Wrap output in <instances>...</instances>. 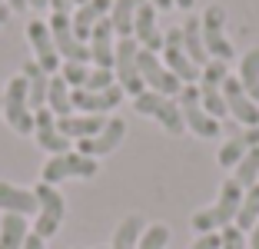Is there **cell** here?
Instances as JSON below:
<instances>
[{"label":"cell","mask_w":259,"mask_h":249,"mask_svg":"<svg viewBox=\"0 0 259 249\" xmlns=\"http://www.w3.org/2000/svg\"><path fill=\"white\" fill-rule=\"evenodd\" d=\"M143 229H146L143 216H140V213H130L120 226L113 229V242H110V249H140V236H143Z\"/></svg>","instance_id":"484cf974"},{"label":"cell","mask_w":259,"mask_h":249,"mask_svg":"<svg viewBox=\"0 0 259 249\" xmlns=\"http://www.w3.org/2000/svg\"><path fill=\"white\" fill-rule=\"evenodd\" d=\"M133 110L140 116H153V120L160 123L166 133L180 136L186 130L183 123V113H180V103L176 97H163V93H153V90H143L140 97H133Z\"/></svg>","instance_id":"3957f363"},{"label":"cell","mask_w":259,"mask_h":249,"mask_svg":"<svg viewBox=\"0 0 259 249\" xmlns=\"http://www.w3.org/2000/svg\"><path fill=\"white\" fill-rule=\"evenodd\" d=\"M60 76L67 80L70 90H83L87 76H90V63H70V60H63L60 63Z\"/></svg>","instance_id":"1f68e13d"},{"label":"cell","mask_w":259,"mask_h":249,"mask_svg":"<svg viewBox=\"0 0 259 249\" xmlns=\"http://www.w3.org/2000/svg\"><path fill=\"white\" fill-rule=\"evenodd\" d=\"M193 4L196 0H173V7H183V10H193Z\"/></svg>","instance_id":"b9f144b4"},{"label":"cell","mask_w":259,"mask_h":249,"mask_svg":"<svg viewBox=\"0 0 259 249\" xmlns=\"http://www.w3.org/2000/svg\"><path fill=\"white\" fill-rule=\"evenodd\" d=\"M220 249H249V239H246V233L243 229H236V226H226V229H220Z\"/></svg>","instance_id":"e575fe53"},{"label":"cell","mask_w":259,"mask_h":249,"mask_svg":"<svg viewBox=\"0 0 259 249\" xmlns=\"http://www.w3.org/2000/svg\"><path fill=\"white\" fill-rule=\"evenodd\" d=\"M140 44L133 37H120L116 40V60H113V76H116V87L130 97H140L146 90L143 87V76H140Z\"/></svg>","instance_id":"52a82bcc"},{"label":"cell","mask_w":259,"mask_h":249,"mask_svg":"<svg viewBox=\"0 0 259 249\" xmlns=\"http://www.w3.org/2000/svg\"><path fill=\"white\" fill-rule=\"evenodd\" d=\"M33 193H37V203H40L37 216H33V233H37L40 239H54L57 229H60V223H63L67 203H63L60 189L50 186V183H40Z\"/></svg>","instance_id":"8992f818"},{"label":"cell","mask_w":259,"mask_h":249,"mask_svg":"<svg viewBox=\"0 0 259 249\" xmlns=\"http://www.w3.org/2000/svg\"><path fill=\"white\" fill-rule=\"evenodd\" d=\"M27 40H30V47H33V60H37V67L44 70L47 76H54V73H60V53H57V44H54V37H50V23L47 20H30L27 23Z\"/></svg>","instance_id":"4fadbf2b"},{"label":"cell","mask_w":259,"mask_h":249,"mask_svg":"<svg viewBox=\"0 0 259 249\" xmlns=\"http://www.w3.org/2000/svg\"><path fill=\"white\" fill-rule=\"evenodd\" d=\"M166 242H169L166 223H153V226H146L143 236H140V249H166Z\"/></svg>","instance_id":"d6a6232c"},{"label":"cell","mask_w":259,"mask_h":249,"mask_svg":"<svg viewBox=\"0 0 259 249\" xmlns=\"http://www.w3.org/2000/svg\"><path fill=\"white\" fill-rule=\"evenodd\" d=\"M50 37H54V44H57L60 60H70V63H90V44L76 40L70 14H50Z\"/></svg>","instance_id":"7c38bea8"},{"label":"cell","mask_w":259,"mask_h":249,"mask_svg":"<svg viewBox=\"0 0 259 249\" xmlns=\"http://www.w3.org/2000/svg\"><path fill=\"white\" fill-rule=\"evenodd\" d=\"M229 76V67L223 60H209L203 70H199V100H203L206 113L213 116V120H223L226 113V100H223V83Z\"/></svg>","instance_id":"9c48e42d"},{"label":"cell","mask_w":259,"mask_h":249,"mask_svg":"<svg viewBox=\"0 0 259 249\" xmlns=\"http://www.w3.org/2000/svg\"><path fill=\"white\" fill-rule=\"evenodd\" d=\"M0 4H4V0H0Z\"/></svg>","instance_id":"c3c4849f"},{"label":"cell","mask_w":259,"mask_h":249,"mask_svg":"<svg viewBox=\"0 0 259 249\" xmlns=\"http://www.w3.org/2000/svg\"><path fill=\"white\" fill-rule=\"evenodd\" d=\"M33 136H37L40 150H47L50 156H60V153H70V143L73 140H67V136L57 130V116L50 113V110H37L33 113Z\"/></svg>","instance_id":"ac0fdd59"},{"label":"cell","mask_w":259,"mask_h":249,"mask_svg":"<svg viewBox=\"0 0 259 249\" xmlns=\"http://www.w3.org/2000/svg\"><path fill=\"white\" fill-rule=\"evenodd\" d=\"M0 210L4 213H14V216H37L40 203H37V193L27 186H17V183L0 180Z\"/></svg>","instance_id":"d6986e66"},{"label":"cell","mask_w":259,"mask_h":249,"mask_svg":"<svg viewBox=\"0 0 259 249\" xmlns=\"http://www.w3.org/2000/svg\"><path fill=\"white\" fill-rule=\"evenodd\" d=\"M223 100H226V113L236 116V123H243V127H259V103L243 90V83L233 73L223 83Z\"/></svg>","instance_id":"5bb4252c"},{"label":"cell","mask_w":259,"mask_h":249,"mask_svg":"<svg viewBox=\"0 0 259 249\" xmlns=\"http://www.w3.org/2000/svg\"><path fill=\"white\" fill-rule=\"evenodd\" d=\"M199 23H203V44H206L209 60L229 63L236 50H233V44H229V37H226V10H223L220 4H209V7L203 10V17H199Z\"/></svg>","instance_id":"ba28073f"},{"label":"cell","mask_w":259,"mask_h":249,"mask_svg":"<svg viewBox=\"0 0 259 249\" xmlns=\"http://www.w3.org/2000/svg\"><path fill=\"white\" fill-rule=\"evenodd\" d=\"M23 80H27V97H30V110H44L47 106V87H50V76L37 67V60H27L23 63Z\"/></svg>","instance_id":"603a6c76"},{"label":"cell","mask_w":259,"mask_h":249,"mask_svg":"<svg viewBox=\"0 0 259 249\" xmlns=\"http://www.w3.org/2000/svg\"><path fill=\"white\" fill-rule=\"evenodd\" d=\"M160 60L166 63V70L183 83H199V67L186 57L183 50V27H173V30L163 33V50H160Z\"/></svg>","instance_id":"30bf717a"},{"label":"cell","mask_w":259,"mask_h":249,"mask_svg":"<svg viewBox=\"0 0 259 249\" xmlns=\"http://www.w3.org/2000/svg\"><path fill=\"white\" fill-rule=\"evenodd\" d=\"M236 80L243 83V90L259 103V47H252V50H246V53H243Z\"/></svg>","instance_id":"f1b7e54d"},{"label":"cell","mask_w":259,"mask_h":249,"mask_svg":"<svg viewBox=\"0 0 259 249\" xmlns=\"http://www.w3.org/2000/svg\"><path fill=\"white\" fill-rule=\"evenodd\" d=\"M233 180H236L243 189H249V186H256V183H259V146H252V150L236 163Z\"/></svg>","instance_id":"4dcf8cb0"},{"label":"cell","mask_w":259,"mask_h":249,"mask_svg":"<svg viewBox=\"0 0 259 249\" xmlns=\"http://www.w3.org/2000/svg\"><path fill=\"white\" fill-rule=\"evenodd\" d=\"M70 87H67V80H63L60 73H54L50 76V87H47V110L60 120V116H70L73 113V100H70Z\"/></svg>","instance_id":"d4e9b609"},{"label":"cell","mask_w":259,"mask_h":249,"mask_svg":"<svg viewBox=\"0 0 259 249\" xmlns=\"http://www.w3.org/2000/svg\"><path fill=\"white\" fill-rule=\"evenodd\" d=\"M70 100H73V113H97V116H103V113H110V110H116V106L123 103V90L116 87V83L107 87V90H100V93L73 90Z\"/></svg>","instance_id":"e0dca14e"},{"label":"cell","mask_w":259,"mask_h":249,"mask_svg":"<svg viewBox=\"0 0 259 249\" xmlns=\"http://www.w3.org/2000/svg\"><path fill=\"white\" fill-rule=\"evenodd\" d=\"M4 120L20 136L33 133V110H30V97H27V80H23V73L10 76L7 87H4Z\"/></svg>","instance_id":"277c9868"},{"label":"cell","mask_w":259,"mask_h":249,"mask_svg":"<svg viewBox=\"0 0 259 249\" xmlns=\"http://www.w3.org/2000/svg\"><path fill=\"white\" fill-rule=\"evenodd\" d=\"M30 4V10H47V0H27Z\"/></svg>","instance_id":"ee69618b"},{"label":"cell","mask_w":259,"mask_h":249,"mask_svg":"<svg viewBox=\"0 0 259 249\" xmlns=\"http://www.w3.org/2000/svg\"><path fill=\"white\" fill-rule=\"evenodd\" d=\"M23 249H47V239H40L37 233L30 229V236H27V242H23Z\"/></svg>","instance_id":"74e56055"},{"label":"cell","mask_w":259,"mask_h":249,"mask_svg":"<svg viewBox=\"0 0 259 249\" xmlns=\"http://www.w3.org/2000/svg\"><path fill=\"white\" fill-rule=\"evenodd\" d=\"M80 4H87V0H73V7H80Z\"/></svg>","instance_id":"bcb514c9"},{"label":"cell","mask_w":259,"mask_h":249,"mask_svg":"<svg viewBox=\"0 0 259 249\" xmlns=\"http://www.w3.org/2000/svg\"><path fill=\"white\" fill-rule=\"evenodd\" d=\"M107 116H97V113H70V116H60L57 120V130H60L67 140H93V136L103 130Z\"/></svg>","instance_id":"7402d4cb"},{"label":"cell","mask_w":259,"mask_h":249,"mask_svg":"<svg viewBox=\"0 0 259 249\" xmlns=\"http://www.w3.org/2000/svg\"><path fill=\"white\" fill-rule=\"evenodd\" d=\"M47 7L54 10V14H70V7H73V0H47Z\"/></svg>","instance_id":"8d00e7d4"},{"label":"cell","mask_w":259,"mask_h":249,"mask_svg":"<svg viewBox=\"0 0 259 249\" xmlns=\"http://www.w3.org/2000/svg\"><path fill=\"white\" fill-rule=\"evenodd\" d=\"M116 30L113 23H110V17H103V20L93 27L90 33V63L100 70H113V60H116Z\"/></svg>","instance_id":"2e32d148"},{"label":"cell","mask_w":259,"mask_h":249,"mask_svg":"<svg viewBox=\"0 0 259 249\" xmlns=\"http://www.w3.org/2000/svg\"><path fill=\"white\" fill-rule=\"evenodd\" d=\"M140 76H143V87L153 93H163V97H180V90H183V83L176 80L173 73L166 70V63L160 60V53H150L140 47Z\"/></svg>","instance_id":"8fae6325"},{"label":"cell","mask_w":259,"mask_h":249,"mask_svg":"<svg viewBox=\"0 0 259 249\" xmlns=\"http://www.w3.org/2000/svg\"><path fill=\"white\" fill-rule=\"evenodd\" d=\"M249 249H259V223L249 229Z\"/></svg>","instance_id":"ab89813d"},{"label":"cell","mask_w":259,"mask_h":249,"mask_svg":"<svg viewBox=\"0 0 259 249\" xmlns=\"http://www.w3.org/2000/svg\"><path fill=\"white\" fill-rule=\"evenodd\" d=\"M146 0H113L110 7V23H113L116 37H133V17Z\"/></svg>","instance_id":"83f0119b"},{"label":"cell","mask_w":259,"mask_h":249,"mask_svg":"<svg viewBox=\"0 0 259 249\" xmlns=\"http://www.w3.org/2000/svg\"><path fill=\"white\" fill-rule=\"evenodd\" d=\"M0 116H4V87H0Z\"/></svg>","instance_id":"f6af8a7d"},{"label":"cell","mask_w":259,"mask_h":249,"mask_svg":"<svg viewBox=\"0 0 259 249\" xmlns=\"http://www.w3.org/2000/svg\"><path fill=\"white\" fill-rule=\"evenodd\" d=\"M100 173V163L93 156H83V153H60V156H50L44 163V170H40V183H50V186H57V183L63 180H93V176Z\"/></svg>","instance_id":"7a4b0ae2"},{"label":"cell","mask_w":259,"mask_h":249,"mask_svg":"<svg viewBox=\"0 0 259 249\" xmlns=\"http://www.w3.org/2000/svg\"><path fill=\"white\" fill-rule=\"evenodd\" d=\"M133 40L150 53L163 50V33H160V27H156V7H153L150 0H146L143 7L137 10V17H133Z\"/></svg>","instance_id":"ffe728a7"},{"label":"cell","mask_w":259,"mask_h":249,"mask_svg":"<svg viewBox=\"0 0 259 249\" xmlns=\"http://www.w3.org/2000/svg\"><path fill=\"white\" fill-rule=\"evenodd\" d=\"M220 242H223V239H220V233H203L190 249H220Z\"/></svg>","instance_id":"d590c367"},{"label":"cell","mask_w":259,"mask_h":249,"mask_svg":"<svg viewBox=\"0 0 259 249\" xmlns=\"http://www.w3.org/2000/svg\"><path fill=\"white\" fill-rule=\"evenodd\" d=\"M150 4H153L156 10H169V7H173V0H150Z\"/></svg>","instance_id":"60d3db41"},{"label":"cell","mask_w":259,"mask_h":249,"mask_svg":"<svg viewBox=\"0 0 259 249\" xmlns=\"http://www.w3.org/2000/svg\"><path fill=\"white\" fill-rule=\"evenodd\" d=\"M123 136H126V123L120 120V116H110L107 123H103V130H100L93 140H80L76 143V153H83V156H107V153H113L116 146L123 143Z\"/></svg>","instance_id":"9a60e30c"},{"label":"cell","mask_w":259,"mask_h":249,"mask_svg":"<svg viewBox=\"0 0 259 249\" xmlns=\"http://www.w3.org/2000/svg\"><path fill=\"white\" fill-rule=\"evenodd\" d=\"M183 50H186V57H190L199 70L209 63V53H206V44H203V23H199V17H186V23H183Z\"/></svg>","instance_id":"cb8c5ba5"},{"label":"cell","mask_w":259,"mask_h":249,"mask_svg":"<svg viewBox=\"0 0 259 249\" xmlns=\"http://www.w3.org/2000/svg\"><path fill=\"white\" fill-rule=\"evenodd\" d=\"M243 193H246V189L229 176V180L220 186L216 203L193 213V229L203 236V233H220V229L233 226V223H236V213H239V203H243Z\"/></svg>","instance_id":"6da1fadb"},{"label":"cell","mask_w":259,"mask_h":249,"mask_svg":"<svg viewBox=\"0 0 259 249\" xmlns=\"http://www.w3.org/2000/svg\"><path fill=\"white\" fill-rule=\"evenodd\" d=\"M176 103H180V113H183V123H186L190 133H196L199 140H213V136H220V120H213V116L206 113L196 83H186L183 90H180V97H176Z\"/></svg>","instance_id":"5b68a950"},{"label":"cell","mask_w":259,"mask_h":249,"mask_svg":"<svg viewBox=\"0 0 259 249\" xmlns=\"http://www.w3.org/2000/svg\"><path fill=\"white\" fill-rule=\"evenodd\" d=\"M256 223H259V183L243 193V203H239V213H236V223H233V226L249 233Z\"/></svg>","instance_id":"f546056e"},{"label":"cell","mask_w":259,"mask_h":249,"mask_svg":"<svg viewBox=\"0 0 259 249\" xmlns=\"http://www.w3.org/2000/svg\"><path fill=\"white\" fill-rule=\"evenodd\" d=\"M4 4H7V7H10V14H23V10L30 7L27 0H4Z\"/></svg>","instance_id":"f35d334b"},{"label":"cell","mask_w":259,"mask_h":249,"mask_svg":"<svg viewBox=\"0 0 259 249\" xmlns=\"http://www.w3.org/2000/svg\"><path fill=\"white\" fill-rule=\"evenodd\" d=\"M7 17H10V7H7V4H0V27L7 23Z\"/></svg>","instance_id":"7bdbcfd3"},{"label":"cell","mask_w":259,"mask_h":249,"mask_svg":"<svg viewBox=\"0 0 259 249\" xmlns=\"http://www.w3.org/2000/svg\"><path fill=\"white\" fill-rule=\"evenodd\" d=\"M113 83H116L113 70L90 67V76H87V87H83V90H93V93H100V90H107V87H113Z\"/></svg>","instance_id":"836d02e7"},{"label":"cell","mask_w":259,"mask_h":249,"mask_svg":"<svg viewBox=\"0 0 259 249\" xmlns=\"http://www.w3.org/2000/svg\"><path fill=\"white\" fill-rule=\"evenodd\" d=\"M110 7H113V0H87V4H80V7H76V14L70 17V20H73V33H76V40L90 44L93 27H97L103 17H110Z\"/></svg>","instance_id":"44dd1931"},{"label":"cell","mask_w":259,"mask_h":249,"mask_svg":"<svg viewBox=\"0 0 259 249\" xmlns=\"http://www.w3.org/2000/svg\"><path fill=\"white\" fill-rule=\"evenodd\" d=\"M97 249H110V246H97Z\"/></svg>","instance_id":"7dc6e473"},{"label":"cell","mask_w":259,"mask_h":249,"mask_svg":"<svg viewBox=\"0 0 259 249\" xmlns=\"http://www.w3.org/2000/svg\"><path fill=\"white\" fill-rule=\"evenodd\" d=\"M27 236H30L27 219L14 216V213H4V219H0V249H23Z\"/></svg>","instance_id":"4316f807"}]
</instances>
